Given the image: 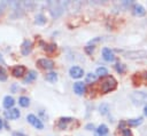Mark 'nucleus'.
Segmentation results:
<instances>
[{"mask_svg":"<svg viewBox=\"0 0 147 136\" xmlns=\"http://www.w3.org/2000/svg\"><path fill=\"white\" fill-rule=\"evenodd\" d=\"M133 14L136 16H144L146 14V10L140 3H134L133 5Z\"/></svg>","mask_w":147,"mask_h":136,"instance_id":"2eb2a0df","label":"nucleus"},{"mask_svg":"<svg viewBox=\"0 0 147 136\" xmlns=\"http://www.w3.org/2000/svg\"><path fill=\"white\" fill-rule=\"evenodd\" d=\"M102 57L107 62H113L115 59V55H114L113 50L109 49V48H103L102 49Z\"/></svg>","mask_w":147,"mask_h":136,"instance_id":"9b49d317","label":"nucleus"},{"mask_svg":"<svg viewBox=\"0 0 147 136\" xmlns=\"http://www.w3.org/2000/svg\"><path fill=\"white\" fill-rule=\"evenodd\" d=\"M74 91L77 95H83L85 91V85L82 81H77L74 83Z\"/></svg>","mask_w":147,"mask_h":136,"instance_id":"4468645a","label":"nucleus"},{"mask_svg":"<svg viewBox=\"0 0 147 136\" xmlns=\"http://www.w3.org/2000/svg\"><path fill=\"white\" fill-rule=\"evenodd\" d=\"M5 117L8 119V120H15V119H18L20 115H21V112L18 111V109H9L7 111H5Z\"/></svg>","mask_w":147,"mask_h":136,"instance_id":"6e6552de","label":"nucleus"},{"mask_svg":"<svg viewBox=\"0 0 147 136\" xmlns=\"http://www.w3.org/2000/svg\"><path fill=\"white\" fill-rule=\"evenodd\" d=\"M25 71H26V69L23 65H16L11 69V74L15 78H22L25 74Z\"/></svg>","mask_w":147,"mask_h":136,"instance_id":"9d476101","label":"nucleus"},{"mask_svg":"<svg viewBox=\"0 0 147 136\" xmlns=\"http://www.w3.org/2000/svg\"><path fill=\"white\" fill-rule=\"evenodd\" d=\"M14 104H15V99H14L11 96H9V95L5 96V98H3V102H2V105H3V107H5V109H7V110H9V109H13Z\"/></svg>","mask_w":147,"mask_h":136,"instance_id":"ddd939ff","label":"nucleus"},{"mask_svg":"<svg viewBox=\"0 0 147 136\" xmlns=\"http://www.w3.org/2000/svg\"><path fill=\"white\" fill-rule=\"evenodd\" d=\"M67 3H63V2H49V11L52 14L53 17H59L63 10H64V7H65Z\"/></svg>","mask_w":147,"mask_h":136,"instance_id":"f03ea898","label":"nucleus"},{"mask_svg":"<svg viewBox=\"0 0 147 136\" xmlns=\"http://www.w3.org/2000/svg\"><path fill=\"white\" fill-rule=\"evenodd\" d=\"M0 63H1V64H5V61H3L2 56H1V54H0Z\"/></svg>","mask_w":147,"mask_h":136,"instance_id":"f704fd0d","label":"nucleus"},{"mask_svg":"<svg viewBox=\"0 0 147 136\" xmlns=\"http://www.w3.org/2000/svg\"><path fill=\"white\" fill-rule=\"evenodd\" d=\"M117 86V81L115 78L113 77H106L102 81H101V87H100V90L102 94H106V93H109L111 90H114Z\"/></svg>","mask_w":147,"mask_h":136,"instance_id":"f257e3e1","label":"nucleus"},{"mask_svg":"<svg viewBox=\"0 0 147 136\" xmlns=\"http://www.w3.org/2000/svg\"><path fill=\"white\" fill-rule=\"evenodd\" d=\"M122 136H132V133H131L130 129L123 128V129H122Z\"/></svg>","mask_w":147,"mask_h":136,"instance_id":"cd10ccee","label":"nucleus"},{"mask_svg":"<svg viewBox=\"0 0 147 136\" xmlns=\"http://www.w3.org/2000/svg\"><path fill=\"white\" fill-rule=\"evenodd\" d=\"M69 74H70V77L74 78V79H79V78L83 77L84 71H83V69L79 67V66H71L70 70H69Z\"/></svg>","mask_w":147,"mask_h":136,"instance_id":"0eeeda50","label":"nucleus"},{"mask_svg":"<svg viewBox=\"0 0 147 136\" xmlns=\"http://www.w3.org/2000/svg\"><path fill=\"white\" fill-rule=\"evenodd\" d=\"M108 133V127L106 125H100L98 128H96V131H95V136H105L106 134Z\"/></svg>","mask_w":147,"mask_h":136,"instance_id":"dca6fc26","label":"nucleus"},{"mask_svg":"<svg viewBox=\"0 0 147 136\" xmlns=\"http://www.w3.org/2000/svg\"><path fill=\"white\" fill-rule=\"evenodd\" d=\"M95 74H96L98 77H106V75L108 74V70H107L106 67H103V66H100V67L96 69Z\"/></svg>","mask_w":147,"mask_h":136,"instance_id":"aec40b11","label":"nucleus"},{"mask_svg":"<svg viewBox=\"0 0 147 136\" xmlns=\"http://www.w3.org/2000/svg\"><path fill=\"white\" fill-rule=\"evenodd\" d=\"M99 111H100V113H101L102 115L108 114V112H109V105L106 104V103H102V104L99 106Z\"/></svg>","mask_w":147,"mask_h":136,"instance_id":"412c9836","label":"nucleus"},{"mask_svg":"<svg viewBox=\"0 0 147 136\" xmlns=\"http://www.w3.org/2000/svg\"><path fill=\"white\" fill-rule=\"evenodd\" d=\"M13 136H26V135H24L23 133H20V131H15V133H13Z\"/></svg>","mask_w":147,"mask_h":136,"instance_id":"473e14b6","label":"nucleus"},{"mask_svg":"<svg viewBox=\"0 0 147 136\" xmlns=\"http://www.w3.org/2000/svg\"><path fill=\"white\" fill-rule=\"evenodd\" d=\"M45 23H46V18H45V16H44L42 14H38V15L36 16V24L42 25V24H45Z\"/></svg>","mask_w":147,"mask_h":136,"instance_id":"5701e85b","label":"nucleus"},{"mask_svg":"<svg viewBox=\"0 0 147 136\" xmlns=\"http://www.w3.org/2000/svg\"><path fill=\"white\" fill-rule=\"evenodd\" d=\"M18 104H20L21 106H23V107H28V106L30 105V99H29L26 96H21V97L18 98Z\"/></svg>","mask_w":147,"mask_h":136,"instance_id":"6ab92c4d","label":"nucleus"},{"mask_svg":"<svg viewBox=\"0 0 147 136\" xmlns=\"http://www.w3.org/2000/svg\"><path fill=\"white\" fill-rule=\"evenodd\" d=\"M72 120H74V119H72V118H70V117H62V118H60V119H59L57 127H59L60 129H67L68 123H70Z\"/></svg>","mask_w":147,"mask_h":136,"instance_id":"f8f14e48","label":"nucleus"},{"mask_svg":"<svg viewBox=\"0 0 147 136\" xmlns=\"http://www.w3.org/2000/svg\"><path fill=\"white\" fill-rule=\"evenodd\" d=\"M2 126H3V123H2V119L0 118V130L2 129Z\"/></svg>","mask_w":147,"mask_h":136,"instance_id":"c9c22d12","label":"nucleus"},{"mask_svg":"<svg viewBox=\"0 0 147 136\" xmlns=\"http://www.w3.org/2000/svg\"><path fill=\"white\" fill-rule=\"evenodd\" d=\"M36 78H37V73H36L34 71H32V70H31V71H29V72H28V75L24 78V82H25V83H29V82L33 81Z\"/></svg>","mask_w":147,"mask_h":136,"instance_id":"f3484780","label":"nucleus"},{"mask_svg":"<svg viewBox=\"0 0 147 136\" xmlns=\"http://www.w3.org/2000/svg\"><path fill=\"white\" fill-rule=\"evenodd\" d=\"M45 49H46V51H48V53H53V51L56 49V46H55L54 43H51V45L46 46V47H45Z\"/></svg>","mask_w":147,"mask_h":136,"instance_id":"bb28decb","label":"nucleus"},{"mask_svg":"<svg viewBox=\"0 0 147 136\" xmlns=\"http://www.w3.org/2000/svg\"><path fill=\"white\" fill-rule=\"evenodd\" d=\"M32 50V42L30 40H24L21 46V53L23 56H28Z\"/></svg>","mask_w":147,"mask_h":136,"instance_id":"1a4fd4ad","label":"nucleus"},{"mask_svg":"<svg viewBox=\"0 0 147 136\" xmlns=\"http://www.w3.org/2000/svg\"><path fill=\"white\" fill-rule=\"evenodd\" d=\"M26 120H28L34 128H37V129H42V128H44V123H42L41 120H40L39 118H37L34 114H29V115L26 117Z\"/></svg>","mask_w":147,"mask_h":136,"instance_id":"39448f33","label":"nucleus"},{"mask_svg":"<svg viewBox=\"0 0 147 136\" xmlns=\"http://www.w3.org/2000/svg\"><path fill=\"white\" fill-rule=\"evenodd\" d=\"M46 80L49 81V82H55L57 80V74L55 72H49L47 75H46Z\"/></svg>","mask_w":147,"mask_h":136,"instance_id":"4be33fe9","label":"nucleus"},{"mask_svg":"<svg viewBox=\"0 0 147 136\" xmlns=\"http://www.w3.org/2000/svg\"><path fill=\"white\" fill-rule=\"evenodd\" d=\"M115 70H116L119 74H122V73H124V71H125V66H124L123 64H121V63H117V64L115 65Z\"/></svg>","mask_w":147,"mask_h":136,"instance_id":"393cba45","label":"nucleus"},{"mask_svg":"<svg viewBox=\"0 0 147 136\" xmlns=\"http://www.w3.org/2000/svg\"><path fill=\"white\" fill-rule=\"evenodd\" d=\"M85 128L88 129V130H92V129H94V126H93V123H88V125H86Z\"/></svg>","mask_w":147,"mask_h":136,"instance_id":"c756f323","label":"nucleus"},{"mask_svg":"<svg viewBox=\"0 0 147 136\" xmlns=\"http://www.w3.org/2000/svg\"><path fill=\"white\" fill-rule=\"evenodd\" d=\"M141 79L147 83V72H145V73H142V75H141Z\"/></svg>","mask_w":147,"mask_h":136,"instance_id":"7c9ffc66","label":"nucleus"},{"mask_svg":"<svg viewBox=\"0 0 147 136\" xmlns=\"http://www.w3.org/2000/svg\"><path fill=\"white\" fill-rule=\"evenodd\" d=\"M144 113H145V115H147V104H146L145 107H144Z\"/></svg>","mask_w":147,"mask_h":136,"instance_id":"72a5a7b5","label":"nucleus"},{"mask_svg":"<svg viewBox=\"0 0 147 136\" xmlns=\"http://www.w3.org/2000/svg\"><path fill=\"white\" fill-rule=\"evenodd\" d=\"M96 79H98V75L94 74V73H88V74H86V82H88V83L94 82Z\"/></svg>","mask_w":147,"mask_h":136,"instance_id":"b1692460","label":"nucleus"},{"mask_svg":"<svg viewBox=\"0 0 147 136\" xmlns=\"http://www.w3.org/2000/svg\"><path fill=\"white\" fill-rule=\"evenodd\" d=\"M131 99L134 105H141L147 103V93L145 91H134L131 95Z\"/></svg>","mask_w":147,"mask_h":136,"instance_id":"7ed1b4c3","label":"nucleus"},{"mask_svg":"<svg viewBox=\"0 0 147 136\" xmlns=\"http://www.w3.org/2000/svg\"><path fill=\"white\" fill-rule=\"evenodd\" d=\"M126 57L131 59H141L147 58V50H132L126 53Z\"/></svg>","mask_w":147,"mask_h":136,"instance_id":"20e7f679","label":"nucleus"},{"mask_svg":"<svg viewBox=\"0 0 147 136\" xmlns=\"http://www.w3.org/2000/svg\"><path fill=\"white\" fill-rule=\"evenodd\" d=\"M37 64L41 69H45V70H52L54 67V62L48 58H40L37 61Z\"/></svg>","mask_w":147,"mask_h":136,"instance_id":"423d86ee","label":"nucleus"},{"mask_svg":"<svg viewBox=\"0 0 147 136\" xmlns=\"http://www.w3.org/2000/svg\"><path fill=\"white\" fill-rule=\"evenodd\" d=\"M5 6H6V2H1V3H0V15H1L2 10L5 9Z\"/></svg>","mask_w":147,"mask_h":136,"instance_id":"2f4dec72","label":"nucleus"},{"mask_svg":"<svg viewBox=\"0 0 147 136\" xmlns=\"http://www.w3.org/2000/svg\"><path fill=\"white\" fill-rule=\"evenodd\" d=\"M126 123H127L129 126L137 127V126H139V125H141V123H142V118L140 117V118H137V119H130V120H127V121H126Z\"/></svg>","mask_w":147,"mask_h":136,"instance_id":"a211bd4d","label":"nucleus"},{"mask_svg":"<svg viewBox=\"0 0 147 136\" xmlns=\"http://www.w3.org/2000/svg\"><path fill=\"white\" fill-rule=\"evenodd\" d=\"M7 79V74H6V71L3 69V66L0 65V81H5Z\"/></svg>","mask_w":147,"mask_h":136,"instance_id":"a878e982","label":"nucleus"},{"mask_svg":"<svg viewBox=\"0 0 147 136\" xmlns=\"http://www.w3.org/2000/svg\"><path fill=\"white\" fill-rule=\"evenodd\" d=\"M85 50H86L87 54H92L93 50H94V46H86L85 47Z\"/></svg>","mask_w":147,"mask_h":136,"instance_id":"c85d7f7f","label":"nucleus"}]
</instances>
